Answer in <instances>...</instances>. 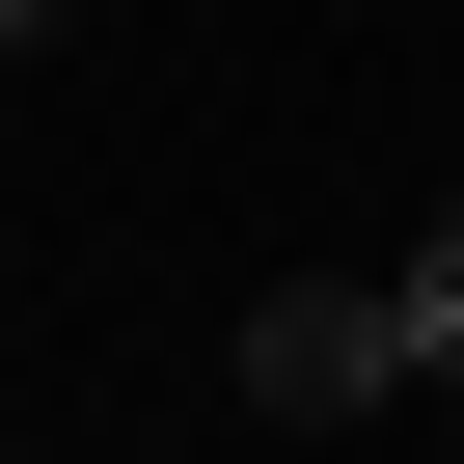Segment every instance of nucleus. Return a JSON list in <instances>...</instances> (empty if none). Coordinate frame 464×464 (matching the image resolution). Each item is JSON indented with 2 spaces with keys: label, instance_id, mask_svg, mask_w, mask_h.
<instances>
[{
  "label": "nucleus",
  "instance_id": "nucleus-1",
  "mask_svg": "<svg viewBox=\"0 0 464 464\" xmlns=\"http://www.w3.org/2000/svg\"><path fill=\"white\" fill-rule=\"evenodd\" d=\"M218 382H246L274 437H355V410H410V328H382V274H274Z\"/></svg>",
  "mask_w": 464,
  "mask_h": 464
},
{
  "label": "nucleus",
  "instance_id": "nucleus-3",
  "mask_svg": "<svg viewBox=\"0 0 464 464\" xmlns=\"http://www.w3.org/2000/svg\"><path fill=\"white\" fill-rule=\"evenodd\" d=\"M55 28H82V0H0V82H28V55H55Z\"/></svg>",
  "mask_w": 464,
  "mask_h": 464
},
{
  "label": "nucleus",
  "instance_id": "nucleus-2",
  "mask_svg": "<svg viewBox=\"0 0 464 464\" xmlns=\"http://www.w3.org/2000/svg\"><path fill=\"white\" fill-rule=\"evenodd\" d=\"M382 328H410V410H464V191L382 246Z\"/></svg>",
  "mask_w": 464,
  "mask_h": 464
}]
</instances>
